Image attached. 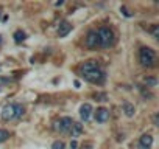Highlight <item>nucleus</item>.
<instances>
[{
	"mask_svg": "<svg viewBox=\"0 0 159 149\" xmlns=\"http://www.w3.org/2000/svg\"><path fill=\"white\" fill-rule=\"evenodd\" d=\"M94 98H97L98 101H105L106 100V93H94Z\"/></svg>",
	"mask_w": 159,
	"mask_h": 149,
	"instance_id": "obj_17",
	"label": "nucleus"
},
{
	"mask_svg": "<svg viewBox=\"0 0 159 149\" xmlns=\"http://www.w3.org/2000/svg\"><path fill=\"white\" fill-rule=\"evenodd\" d=\"M108 118H109V110H108V109H105V107L97 109V112H95V121H98V123H105Z\"/></svg>",
	"mask_w": 159,
	"mask_h": 149,
	"instance_id": "obj_9",
	"label": "nucleus"
},
{
	"mask_svg": "<svg viewBox=\"0 0 159 149\" xmlns=\"http://www.w3.org/2000/svg\"><path fill=\"white\" fill-rule=\"evenodd\" d=\"M153 123H154V124H157V115H154V117H153Z\"/></svg>",
	"mask_w": 159,
	"mask_h": 149,
	"instance_id": "obj_20",
	"label": "nucleus"
},
{
	"mask_svg": "<svg viewBox=\"0 0 159 149\" xmlns=\"http://www.w3.org/2000/svg\"><path fill=\"white\" fill-rule=\"evenodd\" d=\"M25 36H27V34H25L22 30H17V31L14 33V40H16L17 44H20V42L25 40Z\"/></svg>",
	"mask_w": 159,
	"mask_h": 149,
	"instance_id": "obj_14",
	"label": "nucleus"
},
{
	"mask_svg": "<svg viewBox=\"0 0 159 149\" xmlns=\"http://www.w3.org/2000/svg\"><path fill=\"white\" fill-rule=\"evenodd\" d=\"M153 34H154V37H157V25H154V28H153Z\"/></svg>",
	"mask_w": 159,
	"mask_h": 149,
	"instance_id": "obj_19",
	"label": "nucleus"
},
{
	"mask_svg": "<svg viewBox=\"0 0 159 149\" xmlns=\"http://www.w3.org/2000/svg\"><path fill=\"white\" fill-rule=\"evenodd\" d=\"M2 118L5 121H10V120L14 118V104H7L2 109Z\"/></svg>",
	"mask_w": 159,
	"mask_h": 149,
	"instance_id": "obj_7",
	"label": "nucleus"
},
{
	"mask_svg": "<svg viewBox=\"0 0 159 149\" xmlns=\"http://www.w3.org/2000/svg\"><path fill=\"white\" fill-rule=\"evenodd\" d=\"M97 34H98V39H100V45H103V47H109L114 42V33L106 27L100 28L97 31Z\"/></svg>",
	"mask_w": 159,
	"mask_h": 149,
	"instance_id": "obj_2",
	"label": "nucleus"
},
{
	"mask_svg": "<svg viewBox=\"0 0 159 149\" xmlns=\"http://www.w3.org/2000/svg\"><path fill=\"white\" fill-rule=\"evenodd\" d=\"M139 144H140L142 147H145V149H150V146L153 144V137H151L150 134H143V135L140 137V140H139Z\"/></svg>",
	"mask_w": 159,
	"mask_h": 149,
	"instance_id": "obj_10",
	"label": "nucleus"
},
{
	"mask_svg": "<svg viewBox=\"0 0 159 149\" xmlns=\"http://www.w3.org/2000/svg\"><path fill=\"white\" fill-rule=\"evenodd\" d=\"M52 149H64V141H59V140L53 141V144H52Z\"/></svg>",
	"mask_w": 159,
	"mask_h": 149,
	"instance_id": "obj_16",
	"label": "nucleus"
},
{
	"mask_svg": "<svg viewBox=\"0 0 159 149\" xmlns=\"http://www.w3.org/2000/svg\"><path fill=\"white\" fill-rule=\"evenodd\" d=\"M139 149H145V147H142V146H140V147H139Z\"/></svg>",
	"mask_w": 159,
	"mask_h": 149,
	"instance_id": "obj_22",
	"label": "nucleus"
},
{
	"mask_svg": "<svg viewBox=\"0 0 159 149\" xmlns=\"http://www.w3.org/2000/svg\"><path fill=\"white\" fill-rule=\"evenodd\" d=\"M86 45H88L89 48H97V47L100 45V39H98L97 31H91V33L88 34V37H86Z\"/></svg>",
	"mask_w": 159,
	"mask_h": 149,
	"instance_id": "obj_5",
	"label": "nucleus"
},
{
	"mask_svg": "<svg viewBox=\"0 0 159 149\" xmlns=\"http://www.w3.org/2000/svg\"><path fill=\"white\" fill-rule=\"evenodd\" d=\"M70 147H72V149H75V147H76V143H75V141H72V143H70Z\"/></svg>",
	"mask_w": 159,
	"mask_h": 149,
	"instance_id": "obj_21",
	"label": "nucleus"
},
{
	"mask_svg": "<svg viewBox=\"0 0 159 149\" xmlns=\"http://www.w3.org/2000/svg\"><path fill=\"white\" fill-rule=\"evenodd\" d=\"M25 113V109L22 104H14V118H22Z\"/></svg>",
	"mask_w": 159,
	"mask_h": 149,
	"instance_id": "obj_13",
	"label": "nucleus"
},
{
	"mask_svg": "<svg viewBox=\"0 0 159 149\" xmlns=\"http://www.w3.org/2000/svg\"><path fill=\"white\" fill-rule=\"evenodd\" d=\"M81 76L94 84H100L105 79V73L98 68V64L95 61H88L81 65Z\"/></svg>",
	"mask_w": 159,
	"mask_h": 149,
	"instance_id": "obj_1",
	"label": "nucleus"
},
{
	"mask_svg": "<svg viewBox=\"0 0 159 149\" xmlns=\"http://www.w3.org/2000/svg\"><path fill=\"white\" fill-rule=\"evenodd\" d=\"M145 84L147 86H156V79L154 78H147L145 79Z\"/></svg>",
	"mask_w": 159,
	"mask_h": 149,
	"instance_id": "obj_18",
	"label": "nucleus"
},
{
	"mask_svg": "<svg viewBox=\"0 0 159 149\" xmlns=\"http://www.w3.org/2000/svg\"><path fill=\"white\" fill-rule=\"evenodd\" d=\"M69 132H70L72 137H80V135L83 134V124L81 123H73Z\"/></svg>",
	"mask_w": 159,
	"mask_h": 149,
	"instance_id": "obj_11",
	"label": "nucleus"
},
{
	"mask_svg": "<svg viewBox=\"0 0 159 149\" xmlns=\"http://www.w3.org/2000/svg\"><path fill=\"white\" fill-rule=\"evenodd\" d=\"M70 31H72V23L67 22V20H64V22H61V25L58 28V36L59 37H66Z\"/></svg>",
	"mask_w": 159,
	"mask_h": 149,
	"instance_id": "obj_8",
	"label": "nucleus"
},
{
	"mask_svg": "<svg viewBox=\"0 0 159 149\" xmlns=\"http://www.w3.org/2000/svg\"><path fill=\"white\" fill-rule=\"evenodd\" d=\"M10 138V132L5 130V129H0V143H3Z\"/></svg>",
	"mask_w": 159,
	"mask_h": 149,
	"instance_id": "obj_15",
	"label": "nucleus"
},
{
	"mask_svg": "<svg viewBox=\"0 0 159 149\" xmlns=\"http://www.w3.org/2000/svg\"><path fill=\"white\" fill-rule=\"evenodd\" d=\"M122 107H123V112H125V115H126V117H133V115H134V112H136L134 106H133L131 103H128V101H125V103L122 104Z\"/></svg>",
	"mask_w": 159,
	"mask_h": 149,
	"instance_id": "obj_12",
	"label": "nucleus"
},
{
	"mask_svg": "<svg viewBox=\"0 0 159 149\" xmlns=\"http://www.w3.org/2000/svg\"><path fill=\"white\" fill-rule=\"evenodd\" d=\"M72 124H73V121H72L70 117H62V118H59V120L55 121L53 129H55L56 132H67V130H70Z\"/></svg>",
	"mask_w": 159,
	"mask_h": 149,
	"instance_id": "obj_4",
	"label": "nucleus"
},
{
	"mask_svg": "<svg viewBox=\"0 0 159 149\" xmlns=\"http://www.w3.org/2000/svg\"><path fill=\"white\" fill-rule=\"evenodd\" d=\"M139 61H140L142 65H148V67L153 65V62H154V51L151 48H148V47L140 48V51H139Z\"/></svg>",
	"mask_w": 159,
	"mask_h": 149,
	"instance_id": "obj_3",
	"label": "nucleus"
},
{
	"mask_svg": "<svg viewBox=\"0 0 159 149\" xmlns=\"http://www.w3.org/2000/svg\"><path fill=\"white\" fill-rule=\"evenodd\" d=\"M91 113H92V106L89 103H84L81 107H80V117H81L83 121H88L91 118Z\"/></svg>",
	"mask_w": 159,
	"mask_h": 149,
	"instance_id": "obj_6",
	"label": "nucleus"
}]
</instances>
